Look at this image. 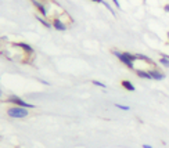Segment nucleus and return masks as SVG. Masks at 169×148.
Returning <instances> with one entry per match:
<instances>
[{
    "label": "nucleus",
    "mask_w": 169,
    "mask_h": 148,
    "mask_svg": "<svg viewBox=\"0 0 169 148\" xmlns=\"http://www.w3.org/2000/svg\"><path fill=\"white\" fill-rule=\"evenodd\" d=\"M121 85H122V87L126 89L128 91H135V90H136V87L133 86V83H132V82H129V80H122Z\"/></svg>",
    "instance_id": "obj_7"
},
{
    "label": "nucleus",
    "mask_w": 169,
    "mask_h": 148,
    "mask_svg": "<svg viewBox=\"0 0 169 148\" xmlns=\"http://www.w3.org/2000/svg\"><path fill=\"white\" fill-rule=\"evenodd\" d=\"M9 116L15 119H22L25 116H28V108H22V107H11V108L7 111Z\"/></svg>",
    "instance_id": "obj_1"
},
{
    "label": "nucleus",
    "mask_w": 169,
    "mask_h": 148,
    "mask_svg": "<svg viewBox=\"0 0 169 148\" xmlns=\"http://www.w3.org/2000/svg\"><path fill=\"white\" fill-rule=\"evenodd\" d=\"M38 21H39L42 25H45L46 28H52V26H53V24H50V22H47V21H46V19L40 18V17H38Z\"/></svg>",
    "instance_id": "obj_10"
},
{
    "label": "nucleus",
    "mask_w": 169,
    "mask_h": 148,
    "mask_svg": "<svg viewBox=\"0 0 169 148\" xmlns=\"http://www.w3.org/2000/svg\"><path fill=\"white\" fill-rule=\"evenodd\" d=\"M115 107H117V108H119V109H122V111H129V109H130V107L122 105V104H115Z\"/></svg>",
    "instance_id": "obj_12"
},
{
    "label": "nucleus",
    "mask_w": 169,
    "mask_h": 148,
    "mask_svg": "<svg viewBox=\"0 0 169 148\" xmlns=\"http://www.w3.org/2000/svg\"><path fill=\"white\" fill-rule=\"evenodd\" d=\"M160 64H161V65H164V67L169 68V60H166V58L161 57V58H160Z\"/></svg>",
    "instance_id": "obj_11"
},
{
    "label": "nucleus",
    "mask_w": 169,
    "mask_h": 148,
    "mask_svg": "<svg viewBox=\"0 0 169 148\" xmlns=\"http://www.w3.org/2000/svg\"><path fill=\"white\" fill-rule=\"evenodd\" d=\"M103 4H104V6H106V7H107V9H108V10H110V11H111V14H112V15H115V11H114V10H112V7H111V6H110V4H108V3H107V2H104V3H103Z\"/></svg>",
    "instance_id": "obj_15"
},
{
    "label": "nucleus",
    "mask_w": 169,
    "mask_h": 148,
    "mask_svg": "<svg viewBox=\"0 0 169 148\" xmlns=\"http://www.w3.org/2000/svg\"><path fill=\"white\" fill-rule=\"evenodd\" d=\"M93 85H96V86H100V87L106 89V85H104L103 82H99V80H93Z\"/></svg>",
    "instance_id": "obj_14"
},
{
    "label": "nucleus",
    "mask_w": 169,
    "mask_h": 148,
    "mask_svg": "<svg viewBox=\"0 0 169 148\" xmlns=\"http://www.w3.org/2000/svg\"><path fill=\"white\" fill-rule=\"evenodd\" d=\"M0 97H2V90H0Z\"/></svg>",
    "instance_id": "obj_21"
},
{
    "label": "nucleus",
    "mask_w": 169,
    "mask_h": 148,
    "mask_svg": "<svg viewBox=\"0 0 169 148\" xmlns=\"http://www.w3.org/2000/svg\"><path fill=\"white\" fill-rule=\"evenodd\" d=\"M112 53H114L115 57L121 61L122 64H125L129 69H135V64H133V61H130L129 58L126 57V54H125V53H121V51H112Z\"/></svg>",
    "instance_id": "obj_3"
},
{
    "label": "nucleus",
    "mask_w": 169,
    "mask_h": 148,
    "mask_svg": "<svg viewBox=\"0 0 169 148\" xmlns=\"http://www.w3.org/2000/svg\"><path fill=\"white\" fill-rule=\"evenodd\" d=\"M168 39H169V32H168Z\"/></svg>",
    "instance_id": "obj_22"
},
{
    "label": "nucleus",
    "mask_w": 169,
    "mask_h": 148,
    "mask_svg": "<svg viewBox=\"0 0 169 148\" xmlns=\"http://www.w3.org/2000/svg\"><path fill=\"white\" fill-rule=\"evenodd\" d=\"M148 72H150V75H151V79H154V80H162V79H165V73L160 72V71H157V69H151V71H148Z\"/></svg>",
    "instance_id": "obj_5"
},
{
    "label": "nucleus",
    "mask_w": 169,
    "mask_h": 148,
    "mask_svg": "<svg viewBox=\"0 0 169 148\" xmlns=\"http://www.w3.org/2000/svg\"><path fill=\"white\" fill-rule=\"evenodd\" d=\"M53 28H54L56 30H61V32H63V30H67V25L58 18H56L54 21H53Z\"/></svg>",
    "instance_id": "obj_6"
},
{
    "label": "nucleus",
    "mask_w": 169,
    "mask_h": 148,
    "mask_svg": "<svg viewBox=\"0 0 169 148\" xmlns=\"http://www.w3.org/2000/svg\"><path fill=\"white\" fill-rule=\"evenodd\" d=\"M164 10H165L166 12H169V4H165V6H164Z\"/></svg>",
    "instance_id": "obj_17"
},
{
    "label": "nucleus",
    "mask_w": 169,
    "mask_h": 148,
    "mask_svg": "<svg viewBox=\"0 0 169 148\" xmlns=\"http://www.w3.org/2000/svg\"><path fill=\"white\" fill-rule=\"evenodd\" d=\"M161 57H164V58H166V60H169V55L168 54H161Z\"/></svg>",
    "instance_id": "obj_19"
},
{
    "label": "nucleus",
    "mask_w": 169,
    "mask_h": 148,
    "mask_svg": "<svg viewBox=\"0 0 169 148\" xmlns=\"http://www.w3.org/2000/svg\"><path fill=\"white\" fill-rule=\"evenodd\" d=\"M136 75L142 79H151V75L148 71H143V69H136Z\"/></svg>",
    "instance_id": "obj_8"
},
{
    "label": "nucleus",
    "mask_w": 169,
    "mask_h": 148,
    "mask_svg": "<svg viewBox=\"0 0 169 148\" xmlns=\"http://www.w3.org/2000/svg\"><path fill=\"white\" fill-rule=\"evenodd\" d=\"M112 3L117 6V9H121V4H119V2H118V0H112Z\"/></svg>",
    "instance_id": "obj_16"
},
{
    "label": "nucleus",
    "mask_w": 169,
    "mask_h": 148,
    "mask_svg": "<svg viewBox=\"0 0 169 148\" xmlns=\"http://www.w3.org/2000/svg\"><path fill=\"white\" fill-rule=\"evenodd\" d=\"M125 54H126V57L129 58L130 61H133V62H135V61L137 60V57H136V54H130V53H125Z\"/></svg>",
    "instance_id": "obj_13"
},
{
    "label": "nucleus",
    "mask_w": 169,
    "mask_h": 148,
    "mask_svg": "<svg viewBox=\"0 0 169 148\" xmlns=\"http://www.w3.org/2000/svg\"><path fill=\"white\" fill-rule=\"evenodd\" d=\"M92 2H94V3H101V4L104 3V0H92Z\"/></svg>",
    "instance_id": "obj_18"
},
{
    "label": "nucleus",
    "mask_w": 169,
    "mask_h": 148,
    "mask_svg": "<svg viewBox=\"0 0 169 148\" xmlns=\"http://www.w3.org/2000/svg\"><path fill=\"white\" fill-rule=\"evenodd\" d=\"M17 46H18V47H21L22 50H25L27 53H29V54H32V53H33V48L31 47L29 44H27V43H17Z\"/></svg>",
    "instance_id": "obj_9"
},
{
    "label": "nucleus",
    "mask_w": 169,
    "mask_h": 148,
    "mask_svg": "<svg viewBox=\"0 0 169 148\" xmlns=\"http://www.w3.org/2000/svg\"><path fill=\"white\" fill-rule=\"evenodd\" d=\"M143 148H153L151 145H148V144H143Z\"/></svg>",
    "instance_id": "obj_20"
},
{
    "label": "nucleus",
    "mask_w": 169,
    "mask_h": 148,
    "mask_svg": "<svg viewBox=\"0 0 169 148\" xmlns=\"http://www.w3.org/2000/svg\"><path fill=\"white\" fill-rule=\"evenodd\" d=\"M31 2L33 3V6H35L38 10H39V12H40V14H42V15H45V17L47 15V9L45 7V4H43V3H40L39 0H31Z\"/></svg>",
    "instance_id": "obj_4"
},
{
    "label": "nucleus",
    "mask_w": 169,
    "mask_h": 148,
    "mask_svg": "<svg viewBox=\"0 0 169 148\" xmlns=\"http://www.w3.org/2000/svg\"><path fill=\"white\" fill-rule=\"evenodd\" d=\"M9 103H13V104H15L17 107H22V108H28V109H31V108H35V105L33 104H29V103H27L25 100H22V98H20V97H17V96H10L9 97Z\"/></svg>",
    "instance_id": "obj_2"
}]
</instances>
